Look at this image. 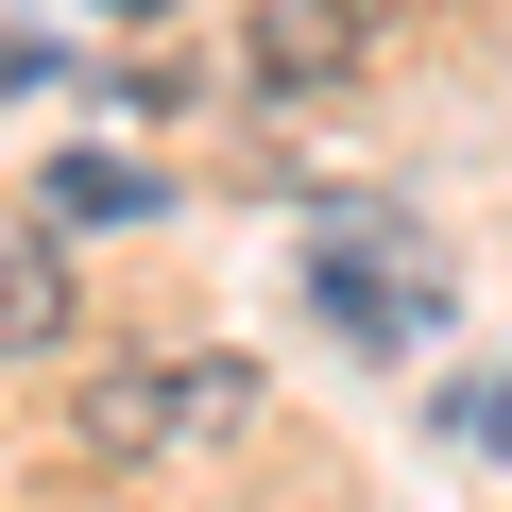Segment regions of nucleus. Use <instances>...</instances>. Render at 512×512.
Instances as JSON below:
<instances>
[{
    "instance_id": "obj_1",
    "label": "nucleus",
    "mask_w": 512,
    "mask_h": 512,
    "mask_svg": "<svg viewBox=\"0 0 512 512\" xmlns=\"http://www.w3.org/2000/svg\"><path fill=\"white\" fill-rule=\"evenodd\" d=\"M69 427H86V461H188V444H239L256 427V359H86V393H69Z\"/></svg>"
},
{
    "instance_id": "obj_2",
    "label": "nucleus",
    "mask_w": 512,
    "mask_h": 512,
    "mask_svg": "<svg viewBox=\"0 0 512 512\" xmlns=\"http://www.w3.org/2000/svg\"><path fill=\"white\" fill-rule=\"evenodd\" d=\"M308 308H325L359 359H410V342L444 325V256H427L393 205H325V222H308Z\"/></svg>"
},
{
    "instance_id": "obj_3",
    "label": "nucleus",
    "mask_w": 512,
    "mask_h": 512,
    "mask_svg": "<svg viewBox=\"0 0 512 512\" xmlns=\"http://www.w3.org/2000/svg\"><path fill=\"white\" fill-rule=\"evenodd\" d=\"M359 52H376L359 0H256V35H239V69H256V86H342Z\"/></svg>"
},
{
    "instance_id": "obj_4",
    "label": "nucleus",
    "mask_w": 512,
    "mask_h": 512,
    "mask_svg": "<svg viewBox=\"0 0 512 512\" xmlns=\"http://www.w3.org/2000/svg\"><path fill=\"white\" fill-rule=\"evenodd\" d=\"M69 342V256L35 205H0V359H52Z\"/></svg>"
},
{
    "instance_id": "obj_5",
    "label": "nucleus",
    "mask_w": 512,
    "mask_h": 512,
    "mask_svg": "<svg viewBox=\"0 0 512 512\" xmlns=\"http://www.w3.org/2000/svg\"><path fill=\"white\" fill-rule=\"evenodd\" d=\"M35 222H171V188L137 154H52L35 171Z\"/></svg>"
},
{
    "instance_id": "obj_6",
    "label": "nucleus",
    "mask_w": 512,
    "mask_h": 512,
    "mask_svg": "<svg viewBox=\"0 0 512 512\" xmlns=\"http://www.w3.org/2000/svg\"><path fill=\"white\" fill-rule=\"evenodd\" d=\"M103 18H171V0H103Z\"/></svg>"
}]
</instances>
